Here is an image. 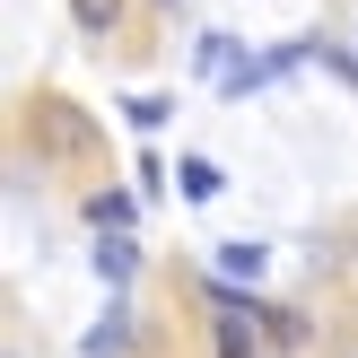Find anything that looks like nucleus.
Returning <instances> with one entry per match:
<instances>
[{
    "mask_svg": "<svg viewBox=\"0 0 358 358\" xmlns=\"http://www.w3.org/2000/svg\"><path fill=\"white\" fill-rule=\"evenodd\" d=\"M131 341H140V324H131V306H122V297H114V315L79 332V358H122Z\"/></svg>",
    "mask_w": 358,
    "mask_h": 358,
    "instance_id": "obj_1",
    "label": "nucleus"
},
{
    "mask_svg": "<svg viewBox=\"0 0 358 358\" xmlns=\"http://www.w3.org/2000/svg\"><path fill=\"white\" fill-rule=\"evenodd\" d=\"M87 271H96V280H105V289H122V280H131V271H140V245H131V236H105V245H96V254H87Z\"/></svg>",
    "mask_w": 358,
    "mask_h": 358,
    "instance_id": "obj_2",
    "label": "nucleus"
},
{
    "mask_svg": "<svg viewBox=\"0 0 358 358\" xmlns=\"http://www.w3.org/2000/svg\"><path fill=\"white\" fill-rule=\"evenodd\" d=\"M87 219H96L105 236H122V227L140 219V201H131V192H114V184H105V192H87Z\"/></svg>",
    "mask_w": 358,
    "mask_h": 358,
    "instance_id": "obj_3",
    "label": "nucleus"
},
{
    "mask_svg": "<svg viewBox=\"0 0 358 358\" xmlns=\"http://www.w3.org/2000/svg\"><path fill=\"white\" fill-rule=\"evenodd\" d=\"M262 262H271V245H254V236H227L219 245V271L227 280H262Z\"/></svg>",
    "mask_w": 358,
    "mask_h": 358,
    "instance_id": "obj_4",
    "label": "nucleus"
},
{
    "mask_svg": "<svg viewBox=\"0 0 358 358\" xmlns=\"http://www.w3.org/2000/svg\"><path fill=\"white\" fill-rule=\"evenodd\" d=\"M219 184L227 175L210 166V157H184V166H175V192H184V201H219Z\"/></svg>",
    "mask_w": 358,
    "mask_h": 358,
    "instance_id": "obj_5",
    "label": "nucleus"
},
{
    "mask_svg": "<svg viewBox=\"0 0 358 358\" xmlns=\"http://www.w3.org/2000/svg\"><path fill=\"white\" fill-rule=\"evenodd\" d=\"M44 140L52 149H87V122L70 114V105H44Z\"/></svg>",
    "mask_w": 358,
    "mask_h": 358,
    "instance_id": "obj_6",
    "label": "nucleus"
},
{
    "mask_svg": "<svg viewBox=\"0 0 358 358\" xmlns=\"http://www.w3.org/2000/svg\"><path fill=\"white\" fill-rule=\"evenodd\" d=\"M70 17H79V35H114L122 27V0H70Z\"/></svg>",
    "mask_w": 358,
    "mask_h": 358,
    "instance_id": "obj_7",
    "label": "nucleus"
},
{
    "mask_svg": "<svg viewBox=\"0 0 358 358\" xmlns=\"http://www.w3.org/2000/svg\"><path fill=\"white\" fill-rule=\"evenodd\" d=\"M271 79H280L271 62H236V70L219 79V96H254V87H271Z\"/></svg>",
    "mask_w": 358,
    "mask_h": 358,
    "instance_id": "obj_8",
    "label": "nucleus"
},
{
    "mask_svg": "<svg viewBox=\"0 0 358 358\" xmlns=\"http://www.w3.org/2000/svg\"><path fill=\"white\" fill-rule=\"evenodd\" d=\"M122 114H131V131H157V122H166L175 105H166V96H131V105H122Z\"/></svg>",
    "mask_w": 358,
    "mask_h": 358,
    "instance_id": "obj_9",
    "label": "nucleus"
}]
</instances>
